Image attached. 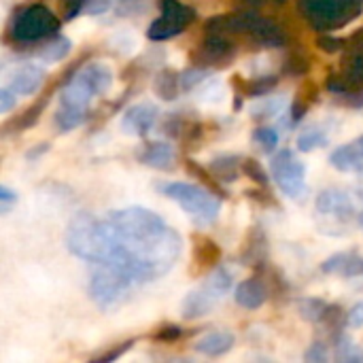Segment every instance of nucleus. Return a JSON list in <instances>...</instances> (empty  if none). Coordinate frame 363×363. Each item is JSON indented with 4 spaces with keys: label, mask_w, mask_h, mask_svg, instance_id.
Masks as SVG:
<instances>
[{
    "label": "nucleus",
    "mask_w": 363,
    "mask_h": 363,
    "mask_svg": "<svg viewBox=\"0 0 363 363\" xmlns=\"http://www.w3.org/2000/svg\"><path fill=\"white\" fill-rule=\"evenodd\" d=\"M68 249L94 266H108L138 287L168 274L183 253L181 234L145 206L108 211L104 217L81 213L68 230Z\"/></svg>",
    "instance_id": "1"
},
{
    "label": "nucleus",
    "mask_w": 363,
    "mask_h": 363,
    "mask_svg": "<svg viewBox=\"0 0 363 363\" xmlns=\"http://www.w3.org/2000/svg\"><path fill=\"white\" fill-rule=\"evenodd\" d=\"M113 85V70L104 62H89L66 81L60 91L57 111L53 121L57 132H70L87 117L89 104L96 96H102Z\"/></svg>",
    "instance_id": "2"
},
{
    "label": "nucleus",
    "mask_w": 363,
    "mask_h": 363,
    "mask_svg": "<svg viewBox=\"0 0 363 363\" xmlns=\"http://www.w3.org/2000/svg\"><path fill=\"white\" fill-rule=\"evenodd\" d=\"M157 189L162 191V196L174 200L198 225L215 223L221 213L219 196H215L204 185L185 183V181H168V183H157Z\"/></svg>",
    "instance_id": "3"
},
{
    "label": "nucleus",
    "mask_w": 363,
    "mask_h": 363,
    "mask_svg": "<svg viewBox=\"0 0 363 363\" xmlns=\"http://www.w3.org/2000/svg\"><path fill=\"white\" fill-rule=\"evenodd\" d=\"M298 11L311 28L332 32L362 15L363 0H298Z\"/></svg>",
    "instance_id": "4"
},
{
    "label": "nucleus",
    "mask_w": 363,
    "mask_h": 363,
    "mask_svg": "<svg viewBox=\"0 0 363 363\" xmlns=\"http://www.w3.org/2000/svg\"><path fill=\"white\" fill-rule=\"evenodd\" d=\"M60 30V17L45 4H30L15 13L11 21V36L17 43H40Z\"/></svg>",
    "instance_id": "5"
},
{
    "label": "nucleus",
    "mask_w": 363,
    "mask_h": 363,
    "mask_svg": "<svg viewBox=\"0 0 363 363\" xmlns=\"http://www.w3.org/2000/svg\"><path fill=\"white\" fill-rule=\"evenodd\" d=\"M87 289H89V298L94 300V304L102 311H108V308L123 304L130 298V294L138 289V285L115 268L96 266V270L89 277Z\"/></svg>",
    "instance_id": "6"
},
{
    "label": "nucleus",
    "mask_w": 363,
    "mask_h": 363,
    "mask_svg": "<svg viewBox=\"0 0 363 363\" xmlns=\"http://www.w3.org/2000/svg\"><path fill=\"white\" fill-rule=\"evenodd\" d=\"M196 9L181 0H160V17L147 28V38L155 43L174 38L183 34L196 21Z\"/></svg>",
    "instance_id": "7"
},
{
    "label": "nucleus",
    "mask_w": 363,
    "mask_h": 363,
    "mask_svg": "<svg viewBox=\"0 0 363 363\" xmlns=\"http://www.w3.org/2000/svg\"><path fill=\"white\" fill-rule=\"evenodd\" d=\"M270 172L277 187L291 200H302L306 194V168L291 149H281L270 160Z\"/></svg>",
    "instance_id": "8"
},
{
    "label": "nucleus",
    "mask_w": 363,
    "mask_h": 363,
    "mask_svg": "<svg viewBox=\"0 0 363 363\" xmlns=\"http://www.w3.org/2000/svg\"><path fill=\"white\" fill-rule=\"evenodd\" d=\"M191 64L202 68H228L238 55V40L217 32H204V38L191 49Z\"/></svg>",
    "instance_id": "9"
},
{
    "label": "nucleus",
    "mask_w": 363,
    "mask_h": 363,
    "mask_svg": "<svg viewBox=\"0 0 363 363\" xmlns=\"http://www.w3.org/2000/svg\"><path fill=\"white\" fill-rule=\"evenodd\" d=\"M242 38L251 47H257V49H277V47L287 45L285 30L277 21H272L255 11H249V15H247V28L242 32Z\"/></svg>",
    "instance_id": "10"
},
{
    "label": "nucleus",
    "mask_w": 363,
    "mask_h": 363,
    "mask_svg": "<svg viewBox=\"0 0 363 363\" xmlns=\"http://www.w3.org/2000/svg\"><path fill=\"white\" fill-rule=\"evenodd\" d=\"M315 208H317V213H319V215H323V217H332V219L342 221V223H347V221H351L353 217H357V213H355V204H353L351 196H349L347 191H342V189H334V187L323 189V191L317 196V200H315Z\"/></svg>",
    "instance_id": "11"
},
{
    "label": "nucleus",
    "mask_w": 363,
    "mask_h": 363,
    "mask_svg": "<svg viewBox=\"0 0 363 363\" xmlns=\"http://www.w3.org/2000/svg\"><path fill=\"white\" fill-rule=\"evenodd\" d=\"M223 300L221 294H217L208 283H202L198 289L189 291L181 304V315L185 321H196L215 311V306Z\"/></svg>",
    "instance_id": "12"
},
{
    "label": "nucleus",
    "mask_w": 363,
    "mask_h": 363,
    "mask_svg": "<svg viewBox=\"0 0 363 363\" xmlns=\"http://www.w3.org/2000/svg\"><path fill=\"white\" fill-rule=\"evenodd\" d=\"M157 119H160V108H157L155 104L143 102V104L130 106V108L123 113L119 125H121L123 134L143 138V136H147V134L153 130V125L157 123Z\"/></svg>",
    "instance_id": "13"
},
{
    "label": "nucleus",
    "mask_w": 363,
    "mask_h": 363,
    "mask_svg": "<svg viewBox=\"0 0 363 363\" xmlns=\"http://www.w3.org/2000/svg\"><path fill=\"white\" fill-rule=\"evenodd\" d=\"M325 89L340 100V104L351 106V108H362L363 106V85L353 81L347 72L338 70L332 72L325 81Z\"/></svg>",
    "instance_id": "14"
},
{
    "label": "nucleus",
    "mask_w": 363,
    "mask_h": 363,
    "mask_svg": "<svg viewBox=\"0 0 363 363\" xmlns=\"http://www.w3.org/2000/svg\"><path fill=\"white\" fill-rule=\"evenodd\" d=\"M138 162L153 170H170L177 164V149L166 140H147L138 151Z\"/></svg>",
    "instance_id": "15"
},
{
    "label": "nucleus",
    "mask_w": 363,
    "mask_h": 363,
    "mask_svg": "<svg viewBox=\"0 0 363 363\" xmlns=\"http://www.w3.org/2000/svg\"><path fill=\"white\" fill-rule=\"evenodd\" d=\"M191 259H194V274L213 270L221 262V249L206 234H194L191 236Z\"/></svg>",
    "instance_id": "16"
},
{
    "label": "nucleus",
    "mask_w": 363,
    "mask_h": 363,
    "mask_svg": "<svg viewBox=\"0 0 363 363\" xmlns=\"http://www.w3.org/2000/svg\"><path fill=\"white\" fill-rule=\"evenodd\" d=\"M321 272L325 274H336L342 279H355L363 277V255L357 251H342L334 253L321 264Z\"/></svg>",
    "instance_id": "17"
},
{
    "label": "nucleus",
    "mask_w": 363,
    "mask_h": 363,
    "mask_svg": "<svg viewBox=\"0 0 363 363\" xmlns=\"http://www.w3.org/2000/svg\"><path fill=\"white\" fill-rule=\"evenodd\" d=\"M45 70L36 64H23L21 68H17L13 72V77L9 79L6 87H11L17 96H34L43 83H45Z\"/></svg>",
    "instance_id": "18"
},
{
    "label": "nucleus",
    "mask_w": 363,
    "mask_h": 363,
    "mask_svg": "<svg viewBox=\"0 0 363 363\" xmlns=\"http://www.w3.org/2000/svg\"><path fill=\"white\" fill-rule=\"evenodd\" d=\"M234 300L238 306L247 308V311H257L266 304L268 300V289L264 285L262 279L253 277V279H247L242 283L236 285L234 289Z\"/></svg>",
    "instance_id": "19"
},
{
    "label": "nucleus",
    "mask_w": 363,
    "mask_h": 363,
    "mask_svg": "<svg viewBox=\"0 0 363 363\" xmlns=\"http://www.w3.org/2000/svg\"><path fill=\"white\" fill-rule=\"evenodd\" d=\"M242 264L253 268H264L268 262V238L259 225H253L242 249Z\"/></svg>",
    "instance_id": "20"
},
{
    "label": "nucleus",
    "mask_w": 363,
    "mask_h": 363,
    "mask_svg": "<svg viewBox=\"0 0 363 363\" xmlns=\"http://www.w3.org/2000/svg\"><path fill=\"white\" fill-rule=\"evenodd\" d=\"M234 91L242 98H264L272 94V89L279 85L277 74H259L255 79H242V77H232Z\"/></svg>",
    "instance_id": "21"
},
{
    "label": "nucleus",
    "mask_w": 363,
    "mask_h": 363,
    "mask_svg": "<svg viewBox=\"0 0 363 363\" xmlns=\"http://www.w3.org/2000/svg\"><path fill=\"white\" fill-rule=\"evenodd\" d=\"M330 164L340 172H363V151L357 140L336 147L330 153Z\"/></svg>",
    "instance_id": "22"
},
{
    "label": "nucleus",
    "mask_w": 363,
    "mask_h": 363,
    "mask_svg": "<svg viewBox=\"0 0 363 363\" xmlns=\"http://www.w3.org/2000/svg\"><path fill=\"white\" fill-rule=\"evenodd\" d=\"M317 100H319V85L313 83V81H306V83L298 89L294 102H291L289 108H287V111H289V121H287V123H291V125L300 123V121L308 115L311 106H313Z\"/></svg>",
    "instance_id": "23"
},
{
    "label": "nucleus",
    "mask_w": 363,
    "mask_h": 363,
    "mask_svg": "<svg viewBox=\"0 0 363 363\" xmlns=\"http://www.w3.org/2000/svg\"><path fill=\"white\" fill-rule=\"evenodd\" d=\"M236 338L230 332H211L196 342V351L204 357H221L232 351Z\"/></svg>",
    "instance_id": "24"
},
{
    "label": "nucleus",
    "mask_w": 363,
    "mask_h": 363,
    "mask_svg": "<svg viewBox=\"0 0 363 363\" xmlns=\"http://www.w3.org/2000/svg\"><path fill=\"white\" fill-rule=\"evenodd\" d=\"M153 89L155 96L164 102H172L179 98L181 87V72H177L174 68H162L155 72L153 77Z\"/></svg>",
    "instance_id": "25"
},
{
    "label": "nucleus",
    "mask_w": 363,
    "mask_h": 363,
    "mask_svg": "<svg viewBox=\"0 0 363 363\" xmlns=\"http://www.w3.org/2000/svg\"><path fill=\"white\" fill-rule=\"evenodd\" d=\"M311 66H313V60H311V53L302 47H291L283 62H281V74L285 77H306L311 72Z\"/></svg>",
    "instance_id": "26"
},
{
    "label": "nucleus",
    "mask_w": 363,
    "mask_h": 363,
    "mask_svg": "<svg viewBox=\"0 0 363 363\" xmlns=\"http://www.w3.org/2000/svg\"><path fill=\"white\" fill-rule=\"evenodd\" d=\"M208 170L221 183H234L238 179V172L242 170V160L236 155H219L208 164Z\"/></svg>",
    "instance_id": "27"
},
{
    "label": "nucleus",
    "mask_w": 363,
    "mask_h": 363,
    "mask_svg": "<svg viewBox=\"0 0 363 363\" xmlns=\"http://www.w3.org/2000/svg\"><path fill=\"white\" fill-rule=\"evenodd\" d=\"M183 168L187 170V174L189 177H194L198 183H202L206 189H211L215 196H219V198H228L225 196V191H223V183L211 172V170H204L198 162H194L191 157H185V162H183Z\"/></svg>",
    "instance_id": "28"
},
{
    "label": "nucleus",
    "mask_w": 363,
    "mask_h": 363,
    "mask_svg": "<svg viewBox=\"0 0 363 363\" xmlns=\"http://www.w3.org/2000/svg\"><path fill=\"white\" fill-rule=\"evenodd\" d=\"M328 140H330L328 130H325L323 125H319V123H311V125H306V128L300 132V136H298V151L311 153V151H315V149L325 147Z\"/></svg>",
    "instance_id": "29"
},
{
    "label": "nucleus",
    "mask_w": 363,
    "mask_h": 363,
    "mask_svg": "<svg viewBox=\"0 0 363 363\" xmlns=\"http://www.w3.org/2000/svg\"><path fill=\"white\" fill-rule=\"evenodd\" d=\"M70 49H72L70 38H66V36H51V38L43 40V45L38 47L36 55L43 62H60V60H64L70 53Z\"/></svg>",
    "instance_id": "30"
},
{
    "label": "nucleus",
    "mask_w": 363,
    "mask_h": 363,
    "mask_svg": "<svg viewBox=\"0 0 363 363\" xmlns=\"http://www.w3.org/2000/svg\"><path fill=\"white\" fill-rule=\"evenodd\" d=\"M47 98L49 96H45V98H40L36 104H30L19 117H15L11 123H9V128H6V132H23V130H30L36 121H38V117L43 115V111H45V104H47Z\"/></svg>",
    "instance_id": "31"
},
{
    "label": "nucleus",
    "mask_w": 363,
    "mask_h": 363,
    "mask_svg": "<svg viewBox=\"0 0 363 363\" xmlns=\"http://www.w3.org/2000/svg\"><path fill=\"white\" fill-rule=\"evenodd\" d=\"M328 306H330V304L323 302V300H319V298H304V300L298 302V313H300V317H302L304 321H308V323H319V325H321Z\"/></svg>",
    "instance_id": "32"
},
{
    "label": "nucleus",
    "mask_w": 363,
    "mask_h": 363,
    "mask_svg": "<svg viewBox=\"0 0 363 363\" xmlns=\"http://www.w3.org/2000/svg\"><path fill=\"white\" fill-rule=\"evenodd\" d=\"M336 359L342 363H363V349L347 334H340L336 338Z\"/></svg>",
    "instance_id": "33"
},
{
    "label": "nucleus",
    "mask_w": 363,
    "mask_h": 363,
    "mask_svg": "<svg viewBox=\"0 0 363 363\" xmlns=\"http://www.w3.org/2000/svg\"><path fill=\"white\" fill-rule=\"evenodd\" d=\"M283 111H285V98H279V96H277V98H264V100H259V102L253 106L251 115H253V119L266 121V119L279 117Z\"/></svg>",
    "instance_id": "34"
},
{
    "label": "nucleus",
    "mask_w": 363,
    "mask_h": 363,
    "mask_svg": "<svg viewBox=\"0 0 363 363\" xmlns=\"http://www.w3.org/2000/svg\"><path fill=\"white\" fill-rule=\"evenodd\" d=\"M340 70L347 72L359 85H363V47H359V49H347V57H345Z\"/></svg>",
    "instance_id": "35"
},
{
    "label": "nucleus",
    "mask_w": 363,
    "mask_h": 363,
    "mask_svg": "<svg viewBox=\"0 0 363 363\" xmlns=\"http://www.w3.org/2000/svg\"><path fill=\"white\" fill-rule=\"evenodd\" d=\"M208 74H211V70L202 68V66H191L189 70L181 72V87H183V91H191L198 85L206 83Z\"/></svg>",
    "instance_id": "36"
},
{
    "label": "nucleus",
    "mask_w": 363,
    "mask_h": 363,
    "mask_svg": "<svg viewBox=\"0 0 363 363\" xmlns=\"http://www.w3.org/2000/svg\"><path fill=\"white\" fill-rule=\"evenodd\" d=\"M253 140H257V145L266 153H272L279 147V130L272 125H262L253 132Z\"/></svg>",
    "instance_id": "37"
},
{
    "label": "nucleus",
    "mask_w": 363,
    "mask_h": 363,
    "mask_svg": "<svg viewBox=\"0 0 363 363\" xmlns=\"http://www.w3.org/2000/svg\"><path fill=\"white\" fill-rule=\"evenodd\" d=\"M242 174L249 177L253 183L262 185V187H268V183H270L268 172H266V170L262 168V164H259L257 160H253V157H245V160H242Z\"/></svg>",
    "instance_id": "38"
},
{
    "label": "nucleus",
    "mask_w": 363,
    "mask_h": 363,
    "mask_svg": "<svg viewBox=\"0 0 363 363\" xmlns=\"http://www.w3.org/2000/svg\"><path fill=\"white\" fill-rule=\"evenodd\" d=\"M317 47L323 49L325 53H340L342 49H347V38H338V36H332V34L323 32L317 38Z\"/></svg>",
    "instance_id": "39"
},
{
    "label": "nucleus",
    "mask_w": 363,
    "mask_h": 363,
    "mask_svg": "<svg viewBox=\"0 0 363 363\" xmlns=\"http://www.w3.org/2000/svg\"><path fill=\"white\" fill-rule=\"evenodd\" d=\"M136 345V340L134 338H130V340H125V342H121V345H117V347H113L108 353H100V355H96L91 362H98V363H108V362H115V359H119V357H123L132 347Z\"/></svg>",
    "instance_id": "40"
},
{
    "label": "nucleus",
    "mask_w": 363,
    "mask_h": 363,
    "mask_svg": "<svg viewBox=\"0 0 363 363\" xmlns=\"http://www.w3.org/2000/svg\"><path fill=\"white\" fill-rule=\"evenodd\" d=\"M60 9H62V17L64 19H74L81 13H85V4L87 0H57Z\"/></svg>",
    "instance_id": "41"
},
{
    "label": "nucleus",
    "mask_w": 363,
    "mask_h": 363,
    "mask_svg": "<svg viewBox=\"0 0 363 363\" xmlns=\"http://www.w3.org/2000/svg\"><path fill=\"white\" fill-rule=\"evenodd\" d=\"M304 359L313 363H325L330 362V351H328V347H325L323 342H315V345L304 353Z\"/></svg>",
    "instance_id": "42"
},
{
    "label": "nucleus",
    "mask_w": 363,
    "mask_h": 363,
    "mask_svg": "<svg viewBox=\"0 0 363 363\" xmlns=\"http://www.w3.org/2000/svg\"><path fill=\"white\" fill-rule=\"evenodd\" d=\"M183 336V330L179 328V325H164V328H160L157 332H155V340H160V342H174V340H179Z\"/></svg>",
    "instance_id": "43"
},
{
    "label": "nucleus",
    "mask_w": 363,
    "mask_h": 363,
    "mask_svg": "<svg viewBox=\"0 0 363 363\" xmlns=\"http://www.w3.org/2000/svg\"><path fill=\"white\" fill-rule=\"evenodd\" d=\"M253 202H257V204H262V206H277V200H274V196L268 191V189H247L245 191Z\"/></svg>",
    "instance_id": "44"
},
{
    "label": "nucleus",
    "mask_w": 363,
    "mask_h": 363,
    "mask_svg": "<svg viewBox=\"0 0 363 363\" xmlns=\"http://www.w3.org/2000/svg\"><path fill=\"white\" fill-rule=\"evenodd\" d=\"M15 202H17V191H13L9 185H2L0 187V208H2V213L6 215Z\"/></svg>",
    "instance_id": "45"
},
{
    "label": "nucleus",
    "mask_w": 363,
    "mask_h": 363,
    "mask_svg": "<svg viewBox=\"0 0 363 363\" xmlns=\"http://www.w3.org/2000/svg\"><path fill=\"white\" fill-rule=\"evenodd\" d=\"M347 325L353 330L363 328V302H357L349 313H347Z\"/></svg>",
    "instance_id": "46"
},
{
    "label": "nucleus",
    "mask_w": 363,
    "mask_h": 363,
    "mask_svg": "<svg viewBox=\"0 0 363 363\" xmlns=\"http://www.w3.org/2000/svg\"><path fill=\"white\" fill-rule=\"evenodd\" d=\"M15 104H17V94L11 87H2L0 89V111L9 113Z\"/></svg>",
    "instance_id": "47"
},
{
    "label": "nucleus",
    "mask_w": 363,
    "mask_h": 363,
    "mask_svg": "<svg viewBox=\"0 0 363 363\" xmlns=\"http://www.w3.org/2000/svg\"><path fill=\"white\" fill-rule=\"evenodd\" d=\"M111 0H87L85 4V15H100L111 9Z\"/></svg>",
    "instance_id": "48"
},
{
    "label": "nucleus",
    "mask_w": 363,
    "mask_h": 363,
    "mask_svg": "<svg viewBox=\"0 0 363 363\" xmlns=\"http://www.w3.org/2000/svg\"><path fill=\"white\" fill-rule=\"evenodd\" d=\"M238 4H240V9H249V11H255V9H259L266 0H236Z\"/></svg>",
    "instance_id": "49"
},
{
    "label": "nucleus",
    "mask_w": 363,
    "mask_h": 363,
    "mask_svg": "<svg viewBox=\"0 0 363 363\" xmlns=\"http://www.w3.org/2000/svg\"><path fill=\"white\" fill-rule=\"evenodd\" d=\"M47 151H49V145H38L36 149H30L26 157H28V160H36V157H40L43 153H47Z\"/></svg>",
    "instance_id": "50"
},
{
    "label": "nucleus",
    "mask_w": 363,
    "mask_h": 363,
    "mask_svg": "<svg viewBox=\"0 0 363 363\" xmlns=\"http://www.w3.org/2000/svg\"><path fill=\"white\" fill-rule=\"evenodd\" d=\"M357 223L362 225V230H363V211H362V213H359V215H357Z\"/></svg>",
    "instance_id": "51"
},
{
    "label": "nucleus",
    "mask_w": 363,
    "mask_h": 363,
    "mask_svg": "<svg viewBox=\"0 0 363 363\" xmlns=\"http://www.w3.org/2000/svg\"><path fill=\"white\" fill-rule=\"evenodd\" d=\"M357 143H359V147H362V151H363V134L357 138Z\"/></svg>",
    "instance_id": "52"
}]
</instances>
